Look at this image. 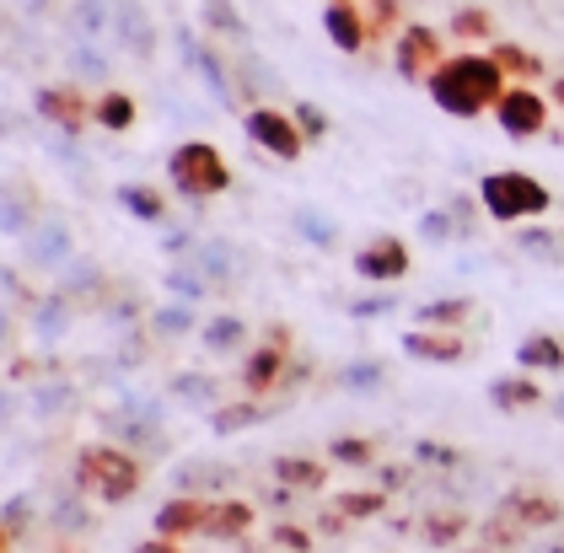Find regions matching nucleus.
Listing matches in <instances>:
<instances>
[{
    "instance_id": "53",
    "label": "nucleus",
    "mask_w": 564,
    "mask_h": 553,
    "mask_svg": "<svg viewBox=\"0 0 564 553\" xmlns=\"http://www.w3.org/2000/svg\"><path fill=\"white\" fill-rule=\"evenodd\" d=\"M291 119H296V129H302L306 140H323V134H328V113H323L317 102H296Z\"/></svg>"
},
{
    "instance_id": "54",
    "label": "nucleus",
    "mask_w": 564,
    "mask_h": 553,
    "mask_svg": "<svg viewBox=\"0 0 564 553\" xmlns=\"http://www.w3.org/2000/svg\"><path fill=\"white\" fill-rule=\"evenodd\" d=\"M269 543H274L280 553H312V532L285 521V527H274V538H269Z\"/></svg>"
},
{
    "instance_id": "31",
    "label": "nucleus",
    "mask_w": 564,
    "mask_h": 553,
    "mask_svg": "<svg viewBox=\"0 0 564 553\" xmlns=\"http://www.w3.org/2000/svg\"><path fill=\"white\" fill-rule=\"evenodd\" d=\"M134 119H140V108H134L130 91H102V97H97V108H91V124L113 129V134L134 129Z\"/></svg>"
},
{
    "instance_id": "56",
    "label": "nucleus",
    "mask_w": 564,
    "mask_h": 553,
    "mask_svg": "<svg viewBox=\"0 0 564 553\" xmlns=\"http://www.w3.org/2000/svg\"><path fill=\"white\" fill-rule=\"evenodd\" d=\"M194 242H199V237H194L188 226H177V231H167V237H162V253H167V258L177 263V258H188V253H194Z\"/></svg>"
},
{
    "instance_id": "15",
    "label": "nucleus",
    "mask_w": 564,
    "mask_h": 553,
    "mask_svg": "<svg viewBox=\"0 0 564 553\" xmlns=\"http://www.w3.org/2000/svg\"><path fill=\"white\" fill-rule=\"evenodd\" d=\"M484 398H489V409H495V414H532V409H543V403H549V392H543V382H538L532 371L495 377V382L484 387Z\"/></svg>"
},
{
    "instance_id": "20",
    "label": "nucleus",
    "mask_w": 564,
    "mask_h": 553,
    "mask_svg": "<svg viewBox=\"0 0 564 553\" xmlns=\"http://www.w3.org/2000/svg\"><path fill=\"white\" fill-rule=\"evenodd\" d=\"M323 33H328V43H334L339 54H360V48L371 43V22H366L349 0H328V11H323Z\"/></svg>"
},
{
    "instance_id": "19",
    "label": "nucleus",
    "mask_w": 564,
    "mask_h": 553,
    "mask_svg": "<svg viewBox=\"0 0 564 553\" xmlns=\"http://www.w3.org/2000/svg\"><path fill=\"white\" fill-rule=\"evenodd\" d=\"M210 495H177L167 500L162 511H156V532L162 538H194V532H205V521H210Z\"/></svg>"
},
{
    "instance_id": "45",
    "label": "nucleus",
    "mask_w": 564,
    "mask_h": 553,
    "mask_svg": "<svg viewBox=\"0 0 564 553\" xmlns=\"http://www.w3.org/2000/svg\"><path fill=\"white\" fill-rule=\"evenodd\" d=\"M339 511H345L349 521H371V516L388 511V495H382V489H349V495H339Z\"/></svg>"
},
{
    "instance_id": "55",
    "label": "nucleus",
    "mask_w": 564,
    "mask_h": 553,
    "mask_svg": "<svg viewBox=\"0 0 564 553\" xmlns=\"http://www.w3.org/2000/svg\"><path fill=\"white\" fill-rule=\"evenodd\" d=\"M76 495H82V489H76ZM76 495H65V500H59V511H54V527H59V532H82V527H87V511H82V500H76Z\"/></svg>"
},
{
    "instance_id": "24",
    "label": "nucleus",
    "mask_w": 564,
    "mask_h": 553,
    "mask_svg": "<svg viewBox=\"0 0 564 553\" xmlns=\"http://www.w3.org/2000/svg\"><path fill=\"white\" fill-rule=\"evenodd\" d=\"M113 33V0H70V39L102 43Z\"/></svg>"
},
{
    "instance_id": "51",
    "label": "nucleus",
    "mask_w": 564,
    "mask_h": 553,
    "mask_svg": "<svg viewBox=\"0 0 564 553\" xmlns=\"http://www.w3.org/2000/svg\"><path fill=\"white\" fill-rule=\"evenodd\" d=\"M388 312H398V291H377V296L349 301V317H355V323H366V317H388Z\"/></svg>"
},
{
    "instance_id": "5",
    "label": "nucleus",
    "mask_w": 564,
    "mask_h": 553,
    "mask_svg": "<svg viewBox=\"0 0 564 553\" xmlns=\"http://www.w3.org/2000/svg\"><path fill=\"white\" fill-rule=\"evenodd\" d=\"M242 134L259 145L263 156H274V162H302L306 151V134L296 129V119L285 108H274V102H253L242 113Z\"/></svg>"
},
{
    "instance_id": "23",
    "label": "nucleus",
    "mask_w": 564,
    "mask_h": 553,
    "mask_svg": "<svg viewBox=\"0 0 564 553\" xmlns=\"http://www.w3.org/2000/svg\"><path fill=\"white\" fill-rule=\"evenodd\" d=\"M489 54H495V65L511 76V82H543L549 76V59L543 54H532V48H521V43H511V39H495L489 43Z\"/></svg>"
},
{
    "instance_id": "12",
    "label": "nucleus",
    "mask_w": 564,
    "mask_h": 553,
    "mask_svg": "<svg viewBox=\"0 0 564 553\" xmlns=\"http://www.w3.org/2000/svg\"><path fill=\"white\" fill-rule=\"evenodd\" d=\"M409 242L403 237H377V242H366L360 253H355V274L366 280V285H398L403 274H409Z\"/></svg>"
},
{
    "instance_id": "3",
    "label": "nucleus",
    "mask_w": 564,
    "mask_h": 553,
    "mask_svg": "<svg viewBox=\"0 0 564 553\" xmlns=\"http://www.w3.org/2000/svg\"><path fill=\"white\" fill-rule=\"evenodd\" d=\"M70 478H76V489H82V495H97L102 506H124L134 489H140V478H145V473H140V457H134L130 446H119V441H113V446H82Z\"/></svg>"
},
{
    "instance_id": "7",
    "label": "nucleus",
    "mask_w": 564,
    "mask_h": 553,
    "mask_svg": "<svg viewBox=\"0 0 564 553\" xmlns=\"http://www.w3.org/2000/svg\"><path fill=\"white\" fill-rule=\"evenodd\" d=\"M495 124L506 129L511 140H538V134L549 129V97L532 91L527 82L506 86V97L495 102Z\"/></svg>"
},
{
    "instance_id": "6",
    "label": "nucleus",
    "mask_w": 564,
    "mask_h": 553,
    "mask_svg": "<svg viewBox=\"0 0 564 553\" xmlns=\"http://www.w3.org/2000/svg\"><path fill=\"white\" fill-rule=\"evenodd\" d=\"M392 65H398V76L409 86L431 82L435 71L446 65V48H441V33L425 28V22H409L403 33H398V48H392Z\"/></svg>"
},
{
    "instance_id": "29",
    "label": "nucleus",
    "mask_w": 564,
    "mask_h": 553,
    "mask_svg": "<svg viewBox=\"0 0 564 553\" xmlns=\"http://www.w3.org/2000/svg\"><path fill=\"white\" fill-rule=\"evenodd\" d=\"M199 339H205V349H210V355H231V349H248V323H242L237 312H220V317H210V323L199 328Z\"/></svg>"
},
{
    "instance_id": "9",
    "label": "nucleus",
    "mask_w": 564,
    "mask_h": 553,
    "mask_svg": "<svg viewBox=\"0 0 564 553\" xmlns=\"http://www.w3.org/2000/svg\"><path fill=\"white\" fill-rule=\"evenodd\" d=\"M177 54H183V65L205 82V91L216 97L220 108H237V86H231V71H226V59H220L210 43H199L194 28H177Z\"/></svg>"
},
{
    "instance_id": "18",
    "label": "nucleus",
    "mask_w": 564,
    "mask_h": 553,
    "mask_svg": "<svg viewBox=\"0 0 564 553\" xmlns=\"http://www.w3.org/2000/svg\"><path fill=\"white\" fill-rule=\"evenodd\" d=\"M28 323H33V339L39 344H59L76 328V301L65 291H48V296H39L28 306Z\"/></svg>"
},
{
    "instance_id": "36",
    "label": "nucleus",
    "mask_w": 564,
    "mask_h": 553,
    "mask_svg": "<svg viewBox=\"0 0 564 553\" xmlns=\"http://www.w3.org/2000/svg\"><path fill=\"white\" fill-rule=\"evenodd\" d=\"M274 478H280V484H291V489H323L328 468H323V463H312V457H274Z\"/></svg>"
},
{
    "instance_id": "38",
    "label": "nucleus",
    "mask_w": 564,
    "mask_h": 553,
    "mask_svg": "<svg viewBox=\"0 0 564 553\" xmlns=\"http://www.w3.org/2000/svg\"><path fill=\"white\" fill-rule=\"evenodd\" d=\"M291 231H302V242L306 248H334L339 242V226L328 220V215H317V210H291Z\"/></svg>"
},
{
    "instance_id": "14",
    "label": "nucleus",
    "mask_w": 564,
    "mask_h": 553,
    "mask_svg": "<svg viewBox=\"0 0 564 553\" xmlns=\"http://www.w3.org/2000/svg\"><path fill=\"white\" fill-rule=\"evenodd\" d=\"M500 511L511 516L517 527H527V532H549V527L564 521L560 495H549V489H511V495L500 500Z\"/></svg>"
},
{
    "instance_id": "47",
    "label": "nucleus",
    "mask_w": 564,
    "mask_h": 553,
    "mask_svg": "<svg viewBox=\"0 0 564 553\" xmlns=\"http://www.w3.org/2000/svg\"><path fill=\"white\" fill-rule=\"evenodd\" d=\"M0 527H6L11 543H22V538L33 532V495H11L6 511H0Z\"/></svg>"
},
{
    "instance_id": "2",
    "label": "nucleus",
    "mask_w": 564,
    "mask_h": 553,
    "mask_svg": "<svg viewBox=\"0 0 564 553\" xmlns=\"http://www.w3.org/2000/svg\"><path fill=\"white\" fill-rule=\"evenodd\" d=\"M478 199H484V220H500V226H527V220H543L554 210V194L549 183H538L532 172H484L478 177Z\"/></svg>"
},
{
    "instance_id": "40",
    "label": "nucleus",
    "mask_w": 564,
    "mask_h": 553,
    "mask_svg": "<svg viewBox=\"0 0 564 553\" xmlns=\"http://www.w3.org/2000/svg\"><path fill=\"white\" fill-rule=\"evenodd\" d=\"M70 403H76V387L70 382H39L33 387V420H59Z\"/></svg>"
},
{
    "instance_id": "16",
    "label": "nucleus",
    "mask_w": 564,
    "mask_h": 553,
    "mask_svg": "<svg viewBox=\"0 0 564 553\" xmlns=\"http://www.w3.org/2000/svg\"><path fill=\"white\" fill-rule=\"evenodd\" d=\"M403 355H414V360H431V366H457V360H468V344L457 328H409L403 334Z\"/></svg>"
},
{
    "instance_id": "62",
    "label": "nucleus",
    "mask_w": 564,
    "mask_h": 553,
    "mask_svg": "<svg viewBox=\"0 0 564 553\" xmlns=\"http://www.w3.org/2000/svg\"><path fill=\"white\" fill-rule=\"evenodd\" d=\"M549 91H554V102L564 108V76H554V86H549Z\"/></svg>"
},
{
    "instance_id": "41",
    "label": "nucleus",
    "mask_w": 564,
    "mask_h": 553,
    "mask_svg": "<svg viewBox=\"0 0 564 553\" xmlns=\"http://www.w3.org/2000/svg\"><path fill=\"white\" fill-rule=\"evenodd\" d=\"M334 382L349 387V392H377V387H388V366L382 360H349Z\"/></svg>"
},
{
    "instance_id": "60",
    "label": "nucleus",
    "mask_w": 564,
    "mask_h": 553,
    "mask_svg": "<svg viewBox=\"0 0 564 553\" xmlns=\"http://www.w3.org/2000/svg\"><path fill=\"white\" fill-rule=\"evenodd\" d=\"M17 6H22L28 17H44V11H48V6H54V0H17Z\"/></svg>"
},
{
    "instance_id": "44",
    "label": "nucleus",
    "mask_w": 564,
    "mask_h": 553,
    "mask_svg": "<svg viewBox=\"0 0 564 553\" xmlns=\"http://www.w3.org/2000/svg\"><path fill=\"white\" fill-rule=\"evenodd\" d=\"M463 231H457V220L446 205H435V210L420 215V242H431V248H446V242H457Z\"/></svg>"
},
{
    "instance_id": "13",
    "label": "nucleus",
    "mask_w": 564,
    "mask_h": 553,
    "mask_svg": "<svg viewBox=\"0 0 564 553\" xmlns=\"http://www.w3.org/2000/svg\"><path fill=\"white\" fill-rule=\"evenodd\" d=\"M177 263H194V269H199V274H205L216 291H226L231 280H242V269H248V258L237 253L226 237H199V242H194V253L177 258Z\"/></svg>"
},
{
    "instance_id": "57",
    "label": "nucleus",
    "mask_w": 564,
    "mask_h": 553,
    "mask_svg": "<svg viewBox=\"0 0 564 553\" xmlns=\"http://www.w3.org/2000/svg\"><path fill=\"white\" fill-rule=\"evenodd\" d=\"M366 22H371V39H377V33H388L392 22H398V0H377V11H371Z\"/></svg>"
},
{
    "instance_id": "61",
    "label": "nucleus",
    "mask_w": 564,
    "mask_h": 553,
    "mask_svg": "<svg viewBox=\"0 0 564 553\" xmlns=\"http://www.w3.org/2000/svg\"><path fill=\"white\" fill-rule=\"evenodd\" d=\"M403 478H409V468H382V484H388V489H398Z\"/></svg>"
},
{
    "instance_id": "28",
    "label": "nucleus",
    "mask_w": 564,
    "mask_h": 553,
    "mask_svg": "<svg viewBox=\"0 0 564 553\" xmlns=\"http://www.w3.org/2000/svg\"><path fill=\"white\" fill-rule=\"evenodd\" d=\"M194 6H199V17H205V28H210L216 39L248 43V17L237 11V0H194Z\"/></svg>"
},
{
    "instance_id": "17",
    "label": "nucleus",
    "mask_w": 564,
    "mask_h": 553,
    "mask_svg": "<svg viewBox=\"0 0 564 553\" xmlns=\"http://www.w3.org/2000/svg\"><path fill=\"white\" fill-rule=\"evenodd\" d=\"M285 371H291V366H285V349L263 339V344H253V349H248V360H242L237 382H242V392H248V398H259V392H274V387L285 382Z\"/></svg>"
},
{
    "instance_id": "22",
    "label": "nucleus",
    "mask_w": 564,
    "mask_h": 553,
    "mask_svg": "<svg viewBox=\"0 0 564 553\" xmlns=\"http://www.w3.org/2000/svg\"><path fill=\"white\" fill-rule=\"evenodd\" d=\"M113 199H119V210H130L134 220H145V226H167V220H173L162 188H151V183H119Z\"/></svg>"
},
{
    "instance_id": "50",
    "label": "nucleus",
    "mask_w": 564,
    "mask_h": 553,
    "mask_svg": "<svg viewBox=\"0 0 564 553\" xmlns=\"http://www.w3.org/2000/svg\"><path fill=\"white\" fill-rule=\"evenodd\" d=\"M177 484H183L188 495H194V489H205V495H210V489H220V484H231V468H210V463H188V468L177 473Z\"/></svg>"
},
{
    "instance_id": "26",
    "label": "nucleus",
    "mask_w": 564,
    "mask_h": 553,
    "mask_svg": "<svg viewBox=\"0 0 564 553\" xmlns=\"http://www.w3.org/2000/svg\"><path fill=\"white\" fill-rule=\"evenodd\" d=\"M39 220H44V215H39V199H33V194H0V237L22 242Z\"/></svg>"
},
{
    "instance_id": "63",
    "label": "nucleus",
    "mask_w": 564,
    "mask_h": 553,
    "mask_svg": "<svg viewBox=\"0 0 564 553\" xmlns=\"http://www.w3.org/2000/svg\"><path fill=\"white\" fill-rule=\"evenodd\" d=\"M549 409H554V420H564V398H549Z\"/></svg>"
},
{
    "instance_id": "25",
    "label": "nucleus",
    "mask_w": 564,
    "mask_h": 553,
    "mask_svg": "<svg viewBox=\"0 0 564 553\" xmlns=\"http://www.w3.org/2000/svg\"><path fill=\"white\" fill-rule=\"evenodd\" d=\"M248 527H253V506H248V500H216V506H210V521H205V538L231 543V538H248Z\"/></svg>"
},
{
    "instance_id": "46",
    "label": "nucleus",
    "mask_w": 564,
    "mask_h": 553,
    "mask_svg": "<svg viewBox=\"0 0 564 553\" xmlns=\"http://www.w3.org/2000/svg\"><path fill=\"white\" fill-rule=\"evenodd\" d=\"M414 468H463V446H446V441H414Z\"/></svg>"
},
{
    "instance_id": "21",
    "label": "nucleus",
    "mask_w": 564,
    "mask_h": 553,
    "mask_svg": "<svg viewBox=\"0 0 564 553\" xmlns=\"http://www.w3.org/2000/svg\"><path fill=\"white\" fill-rule=\"evenodd\" d=\"M517 366L521 371H532V377H538V371H549V377L564 371V339L560 334H549V328L527 334V339L517 344Z\"/></svg>"
},
{
    "instance_id": "33",
    "label": "nucleus",
    "mask_w": 564,
    "mask_h": 553,
    "mask_svg": "<svg viewBox=\"0 0 564 553\" xmlns=\"http://www.w3.org/2000/svg\"><path fill=\"white\" fill-rule=\"evenodd\" d=\"M463 532H468V516H463V511L420 516V538H425L431 549H452V543H463Z\"/></svg>"
},
{
    "instance_id": "27",
    "label": "nucleus",
    "mask_w": 564,
    "mask_h": 553,
    "mask_svg": "<svg viewBox=\"0 0 564 553\" xmlns=\"http://www.w3.org/2000/svg\"><path fill=\"white\" fill-rule=\"evenodd\" d=\"M102 285H108V274H102L97 258H70V263L59 269V285H54V291H65L70 301H82V296H97Z\"/></svg>"
},
{
    "instance_id": "48",
    "label": "nucleus",
    "mask_w": 564,
    "mask_h": 553,
    "mask_svg": "<svg viewBox=\"0 0 564 553\" xmlns=\"http://www.w3.org/2000/svg\"><path fill=\"white\" fill-rule=\"evenodd\" d=\"M216 377H199V371H183V377H173V398H183V403H194V409H205V403H216Z\"/></svg>"
},
{
    "instance_id": "39",
    "label": "nucleus",
    "mask_w": 564,
    "mask_h": 553,
    "mask_svg": "<svg viewBox=\"0 0 564 553\" xmlns=\"http://www.w3.org/2000/svg\"><path fill=\"white\" fill-rule=\"evenodd\" d=\"M328 457L339 468H371L377 463V441H366V435H334L328 441Z\"/></svg>"
},
{
    "instance_id": "11",
    "label": "nucleus",
    "mask_w": 564,
    "mask_h": 553,
    "mask_svg": "<svg viewBox=\"0 0 564 553\" xmlns=\"http://www.w3.org/2000/svg\"><path fill=\"white\" fill-rule=\"evenodd\" d=\"M33 113H39L54 134H82L91 119V108L82 102L76 82L70 86H39V91H33Z\"/></svg>"
},
{
    "instance_id": "52",
    "label": "nucleus",
    "mask_w": 564,
    "mask_h": 553,
    "mask_svg": "<svg viewBox=\"0 0 564 553\" xmlns=\"http://www.w3.org/2000/svg\"><path fill=\"white\" fill-rule=\"evenodd\" d=\"M446 210H452V220H457L463 237H474L478 215H484V199H478V194H457V199H446Z\"/></svg>"
},
{
    "instance_id": "34",
    "label": "nucleus",
    "mask_w": 564,
    "mask_h": 553,
    "mask_svg": "<svg viewBox=\"0 0 564 553\" xmlns=\"http://www.w3.org/2000/svg\"><path fill=\"white\" fill-rule=\"evenodd\" d=\"M263 420H269V414H263L253 398H248V403H220V409H210V430H216V435H242V430L263 425Z\"/></svg>"
},
{
    "instance_id": "43",
    "label": "nucleus",
    "mask_w": 564,
    "mask_h": 553,
    "mask_svg": "<svg viewBox=\"0 0 564 553\" xmlns=\"http://www.w3.org/2000/svg\"><path fill=\"white\" fill-rule=\"evenodd\" d=\"M478 538L489 543V549H500V553H511V549H521V538H527V527H517L506 511H495L484 527H478Z\"/></svg>"
},
{
    "instance_id": "35",
    "label": "nucleus",
    "mask_w": 564,
    "mask_h": 553,
    "mask_svg": "<svg viewBox=\"0 0 564 553\" xmlns=\"http://www.w3.org/2000/svg\"><path fill=\"white\" fill-rule=\"evenodd\" d=\"M199 323H194V301H173V306H156L151 312V334L156 339H183V334H194Z\"/></svg>"
},
{
    "instance_id": "10",
    "label": "nucleus",
    "mask_w": 564,
    "mask_h": 553,
    "mask_svg": "<svg viewBox=\"0 0 564 553\" xmlns=\"http://www.w3.org/2000/svg\"><path fill=\"white\" fill-rule=\"evenodd\" d=\"M113 39L119 48L130 54V59H156V43H162V28H156V17H151V6L145 0H113Z\"/></svg>"
},
{
    "instance_id": "32",
    "label": "nucleus",
    "mask_w": 564,
    "mask_h": 553,
    "mask_svg": "<svg viewBox=\"0 0 564 553\" xmlns=\"http://www.w3.org/2000/svg\"><path fill=\"white\" fill-rule=\"evenodd\" d=\"M474 317V296H441L420 306V328H463Z\"/></svg>"
},
{
    "instance_id": "4",
    "label": "nucleus",
    "mask_w": 564,
    "mask_h": 553,
    "mask_svg": "<svg viewBox=\"0 0 564 553\" xmlns=\"http://www.w3.org/2000/svg\"><path fill=\"white\" fill-rule=\"evenodd\" d=\"M167 177L188 205H210L231 188V167H226L220 145H210V140H183L167 156Z\"/></svg>"
},
{
    "instance_id": "30",
    "label": "nucleus",
    "mask_w": 564,
    "mask_h": 553,
    "mask_svg": "<svg viewBox=\"0 0 564 553\" xmlns=\"http://www.w3.org/2000/svg\"><path fill=\"white\" fill-rule=\"evenodd\" d=\"M108 48L91 39H70V82H108Z\"/></svg>"
},
{
    "instance_id": "42",
    "label": "nucleus",
    "mask_w": 564,
    "mask_h": 553,
    "mask_svg": "<svg viewBox=\"0 0 564 553\" xmlns=\"http://www.w3.org/2000/svg\"><path fill=\"white\" fill-rule=\"evenodd\" d=\"M446 28H452L457 39H478V43H484V39H495V17H489L484 6H457Z\"/></svg>"
},
{
    "instance_id": "49",
    "label": "nucleus",
    "mask_w": 564,
    "mask_h": 553,
    "mask_svg": "<svg viewBox=\"0 0 564 553\" xmlns=\"http://www.w3.org/2000/svg\"><path fill=\"white\" fill-rule=\"evenodd\" d=\"M560 242H564V237H554L549 226H521V237H517V248L527 258H564Z\"/></svg>"
},
{
    "instance_id": "64",
    "label": "nucleus",
    "mask_w": 564,
    "mask_h": 553,
    "mask_svg": "<svg viewBox=\"0 0 564 553\" xmlns=\"http://www.w3.org/2000/svg\"><path fill=\"white\" fill-rule=\"evenodd\" d=\"M543 553H564V543H554V549H543Z\"/></svg>"
},
{
    "instance_id": "1",
    "label": "nucleus",
    "mask_w": 564,
    "mask_h": 553,
    "mask_svg": "<svg viewBox=\"0 0 564 553\" xmlns=\"http://www.w3.org/2000/svg\"><path fill=\"white\" fill-rule=\"evenodd\" d=\"M506 71L495 65V54H452L441 71H435L425 91L441 113L452 119H478V113H495V102L506 97Z\"/></svg>"
},
{
    "instance_id": "37",
    "label": "nucleus",
    "mask_w": 564,
    "mask_h": 553,
    "mask_svg": "<svg viewBox=\"0 0 564 553\" xmlns=\"http://www.w3.org/2000/svg\"><path fill=\"white\" fill-rule=\"evenodd\" d=\"M162 291H173L177 301H205L210 291H216V285H210V280H205L194 263H173V269L162 274Z\"/></svg>"
},
{
    "instance_id": "59",
    "label": "nucleus",
    "mask_w": 564,
    "mask_h": 553,
    "mask_svg": "<svg viewBox=\"0 0 564 553\" xmlns=\"http://www.w3.org/2000/svg\"><path fill=\"white\" fill-rule=\"evenodd\" d=\"M11 344H17V323H11V312L0 306V355H11Z\"/></svg>"
},
{
    "instance_id": "8",
    "label": "nucleus",
    "mask_w": 564,
    "mask_h": 553,
    "mask_svg": "<svg viewBox=\"0 0 564 553\" xmlns=\"http://www.w3.org/2000/svg\"><path fill=\"white\" fill-rule=\"evenodd\" d=\"M22 258H28V269H65L70 258H76V231H70V220L65 215H44L28 237H22Z\"/></svg>"
},
{
    "instance_id": "58",
    "label": "nucleus",
    "mask_w": 564,
    "mask_h": 553,
    "mask_svg": "<svg viewBox=\"0 0 564 553\" xmlns=\"http://www.w3.org/2000/svg\"><path fill=\"white\" fill-rule=\"evenodd\" d=\"M134 553H183V549H177V538H162V532H156L151 543H134Z\"/></svg>"
}]
</instances>
